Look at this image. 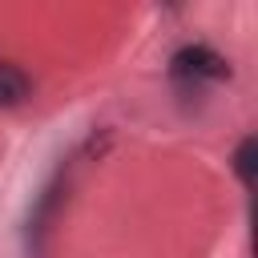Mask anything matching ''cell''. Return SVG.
Here are the masks:
<instances>
[{
    "label": "cell",
    "mask_w": 258,
    "mask_h": 258,
    "mask_svg": "<svg viewBox=\"0 0 258 258\" xmlns=\"http://www.w3.org/2000/svg\"><path fill=\"white\" fill-rule=\"evenodd\" d=\"M169 73L177 81H226L230 77V64L222 52H214L210 44H185L173 52L169 60Z\"/></svg>",
    "instance_id": "obj_1"
},
{
    "label": "cell",
    "mask_w": 258,
    "mask_h": 258,
    "mask_svg": "<svg viewBox=\"0 0 258 258\" xmlns=\"http://www.w3.org/2000/svg\"><path fill=\"white\" fill-rule=\"evenodd\" d=\"M32 93V81L24 77V69H16V64H8V60H0V105H20L24 97Z\"/></svg>",
    "instance_id": "obj_2"
},
{
    "label": "cell",
    "mask_w": 258,
    "mask_h": 258,
    "mask_svg": "<svg viewBox=\"0 0 258 258\" xmlns=\"http://www.w3.org/2000/svg\"><path fill=\"white\" fill-rule=\"evenodd\" d=\"M254 169H258V137H242L234 149V173L242 185H254Z\"/></svg>",
    "instance_id": "obj_3"
}]
</instances>
